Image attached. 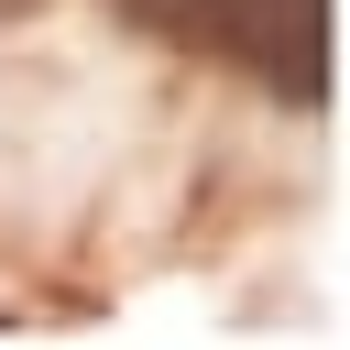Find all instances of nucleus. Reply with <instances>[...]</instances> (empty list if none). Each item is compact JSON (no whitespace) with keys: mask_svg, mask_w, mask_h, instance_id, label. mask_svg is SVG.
Here are the masks:
<instances>
[{"mask_svg":"<svg viewBox=\"0 0 350 350\" xmlns=\"http://www.w3.org/2000/svg\"><path fill=\"white\" fill-rule=\"evenodd\" d=\"M131 11H153L186 44H219L230 66H252L284 98H317V77H328V0H131Z\"/></svg>","mask_w":350,"mask_h":350,"instance_id":"obj_1","label":"nucleus"}]
</instances>
